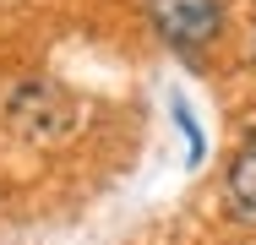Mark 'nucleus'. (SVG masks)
<instances>
[{
  "instance_id": "obj_1",
  "label": "nucleus",
  "mask_w": 256,
  "mask_h": 245,
  "mask_svg": "<svg viewBox=\"0 0 256 245\" xmlns=\"http://www.w3.org/2000/svg\"><path fill=\"white\" fill-rule=\"evenodd\" d=\"M148 22L174 49H196L224 28V6L218 0H148Z\"/></svg>"
},
{
  "instance_id": "obj_2",
  "label": "nucleus",
  "mask_w": 256,
  "mask_h": 245,
  "mask_svg": "<svg viewBox=\"0 0 256 245\" xmlns=\"http://www.w3.org/2000/svg\"><path fill=\"white\" fill-rule=\"evenodd\" d=\"M224 212L234 224H256V136L240 142V152L229 158V174H224Z\"/></svg>"
},
{
  "instance_id": "obj_3",
  "label": "nucleus",
  "mask_w": 256,
  "mask_h": 245,
  "mask_svg": "<svg viewBox=\"0 0 256 245\" xmlns=\"http://www.w3.org/2000/svg\"><path fill=\"white\" fill-rule=\"evenodd\" d=\"M251 66H256V44H251Z\"/></svg>"
}]
</instances>
